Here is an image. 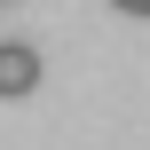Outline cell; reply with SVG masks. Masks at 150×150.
<instances>
[{
	"mask_svg": "<svg viewBox=\"0 0 150 150\" xmlns=\"http://www.w3.org/2000/svg\"><path fill=\"white\" fill-rule=\"evenodd\" d=\"M40 87V47H24V40H0V103H24Z\"/></svg>",
	"mask_w": 150,
	"mask_h": 150,
	"instance_id": "1",
	"label": "cell"
},
{
	"mask_svg": "<svg viewBox=\"0 0 150 150\" xmlns=\"http://www.w3.org/2000/svg\"><path fill=\"white\" fill-rule=\"evenodd\" d=\"M111 8H119V16H150V0H111Z\"/></svg>",
	"mask_w": 150,
	"mask_h": 150,
	"instance_id": "2",
	"label": "cell"
}]
</instances>
